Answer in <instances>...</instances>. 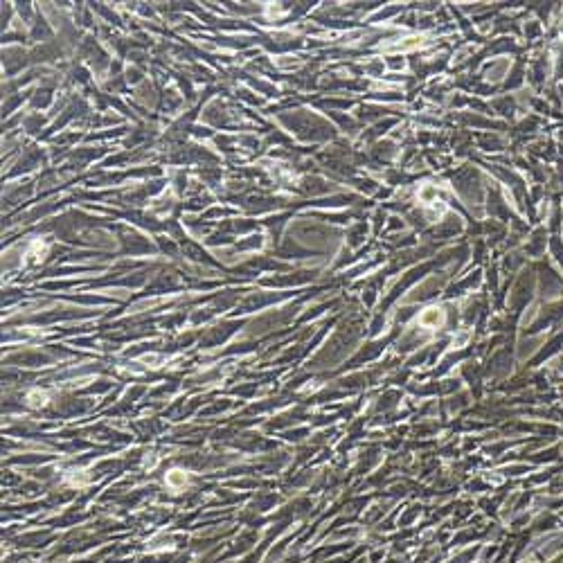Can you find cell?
Here are the masks:
<instances>
[{
  "instance_id": "obj_1",
  "label": "cell",
  "mask_w": 563,
  "mask_h": 563,
  "mask_svg": "<svg viewBox=\"0 0 563 563\" xmlns=\"http://www.w3.org/2000/svg\"><path fill=\"white\" fill-rule=\"evenodd\" d=\"M419 322L426 325V327H437V325H442V322H444V314H442L440 309H428L426 314H422Z\"/></svg>"
},
{
  "instance_id": "obj_2",
  "label": "cell",
  "mask_w": 563,
  "mask_h": 563,
  "mask_svg": "<svg viewBox=\"0 0 563 563\" xmlns=\"http://www.w3.org/2000/svg\"><path fill=\"white\" fill-rule=\"evenodd\" d=\"M187 482V475H185V471H180V469H174V471H169L167 473V485L169 487H174V489H180Z\"/></svg>"
},
{
  "instance_id": "obj_4",
  "label": "cell",
  "mask_w": 563,
  "mask_h": 563,
  "mask_svg": "<svg viewBox=\"0 0 563 563\" xmlns=\"http://www.w3.org/2000/svg\"><path fill=\"white\" fill-rule=\"evenodd\" d=\"M27 401H30V406H43L45 401H48V394H45V392H38V390H34V392H30V394H27Z\"/></svg>"
},
{
  "instance_id": "obj_3",
  "label": "cell",
  "mask_w": 563,
  "mask_h": 563,
  "mask_svg": "<svg viewBox=\"0 0 563 563\" xmlns=\"http://www.w3.org/2000/svg\"><path fill=\"white\" fill-rule=\"evenodd\" d=\"M68 480H70V485H86V482L90 480V475L86 473V471H70Z\"/></svg>"
}]
</instances>
